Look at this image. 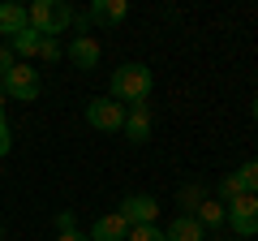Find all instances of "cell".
Instances as JSON below:
<instances>
[{
    "mask_svg": "<svg viewBox=\"0 0 258 241\" xmlns=\"http://www.w3.org/2000/svg\"><path fill=\"white\" fill-rule=\"evenodd\" d=\"M237 181H241V190H245V194L258 198V159H249V164L237 168Z\"/></svg>",
    "mask_w": 258,
    "mask_h": 241,
    "instance_id": "cell-17",
    "label": "cell"
},
{
    "mask_svg": "<svg viewBox=\"0 0 258 241\" xmlns=\"http://www.w3.org/2000/svg\"><path fill=\"white\" fill-rule=\"evenodd\" d=\"M0 237H5V228H0Z\"/></svg>",
    "mask_w": 258,
    "mask_h": 241,
    "instance_id": "cell-27",
    "label": "cell"
},
{
    "mask_svg": "<svg viewBox=\"0 0 258 241\" xmlns=\"http://www.w3.org/2000/svg\"><path fill=\"white\" fill-rule=\"evenodd\" d=\"M120 134H125L134 147H142V142L151 138V103H134V108L125 112V130Z\"/></svg>",
    "mask_w": 258,
    "mask_h": 241,
    "instance_id": "cell-8",
    "label": "cell"
},
{
    "mask_svg": "<svg viewBox=\"0 0 258 241\" xmlns=\"http://www.w3.org/2000/svg\"><path fill=\"white\" fill-rule=\"evenodd\" d=\"M5 99H9V95H5V86H0V116H5Z\"/></svg>",
    "mask_w": 258,
    "mask_h": 241,
    "instance_id": "cell-26",
    "label": "cell"
},
{
    "mask_svg": "<svg viewBox=\"0 0 258 241\" xmlns=\"http://www.w3.org/2000/svg\"><path fill=\"white\" fill-rule=\"evenodd\" d=\"M69 30H78V35H91V18H86V13H74V26Z\"/></svg>",
    "mask_w": 258,
    "mask_h": 241,
    "instance_id": "cell-23",
    "label": "cell"
},
{
    "mask_svg": "<svg viewBox=\"0 0 258 241\" xmlns=\"http://www.w3.org/2000/svg\"><path fill=\"white\" fill-rule=\"evenodd\" d=\"M164 237L168 241H203L207 232H203V224L194 220V215H176V220L164 228Z\"/></svg>",
    "mask_w": 258,
    "mask_h": 241,
    "instance_id": "cell-13",
    "label": "cell"
},
{
    "mask_svg": "<svg viewBox=\"0 0 258 241\" xmlns=\"http://www.w3.org/2000/svg\"><path fill=\"white\" fill-rule=\"evenodd\" d=\"M120 215H125V224L129 228H138V224H155V215H159V203L151 194H129L125 203L116 207Z\"/></svg>",
    "mask_w": 258,
    "mask_h": 241,
    "instance_id": "cell-7",
    "label": "cell"
},
{
    "mask_svg": "<svg viewBox=\"0 0 258 241\" xmlns=\"http://www.w3.org/2000/svg\"><path fill=\"white\" fill-rule=\"evenodd\" d=\"M56 241H91V237H86V232H78V228H74V232H56Z\"/></svg>",
    "mask_w": 258,
    "mask_h": 241,
    "instance_id": "cell-24",
    "label": "cell"
},
{
    "mask_svg": "<svg viewBox=\"0 0 258 241\" xmlns=\"http://www.w3.org/2000/svg\"><path fill=\"white\" fill-rule=\"evenodd\" d=\"M125 103H116L112 95H95V99H86V125L99 134H120L125 130Z\"/></svg>",
    "mask_w": 258,
    "mask_h": 241,
    "instance_id": "cell-3",
    "label": "cell"
},
{
    "mask_svg": "<svg viewBox=\"0 0 258 241\" xmlns=\"http://www.w3.org/2000/svg\"><path fill=\"white\" fill-rule=\"evenodd\" d=\"M78 228V215L74 211H60V215H56V232H74Z\"/></svg>",
    "mask_w": 258,
    "mask_h": 241,
    "instance_id": "cell-20",
    "label": "cell"
},
{
    "mask_svg": "<svg viewBox=\"0 0 258 241\" xmlns=\"http://www.w3.org/2000/svg\"><path fill=\"white\" fill-rule=\"evenodd\" d=\"M249 116L258 120V95H254V99H249Z\"/></svg>",
    "mask_w": 258,
    "mask_h": 241,
    "instance_id": "cell-25",
    "label": "cell"
},
{
    "mask_svg": "<svg viewBox=\"0 0 258 241\" xmlns=\"http://www.w3.org/2000/svg\"><path fill=\"white\" fill-rule=\"evenodd\" d=\"M194 220L203 224V232H207V228H220V224L228 220V211H224V203H215V198H207V203L198 207V211H194Z\"/></svg>",
    "mask_w": 258,
    "mask_h": 241,
    "instance_id": "cell-15",
    "label": "cell"
},
{
    "mask_svg": "<svg viewBox=\"0 0 258 241\" xmlns=\"http://www.w3.org/2000/svg\"><path fill=\"white\" fill-rule=\"evenodd\" d=\"M86 237H91V241H125L129 237V224H125V215H120V211H108V215H99V220L91 224Z\"/></svg>",
    "mask_w": 258,
    "mask_h": 241,
    "instance_id": "cell-10",
    "label": "cell"
},
{
    "mask_svg": "<svg viewBox=\"0 0 258 241\" xmlns=\"http://www.w3.org/2000/svg\"><path fill=\"white\" fill-rule=\"evenodd\" d=\"M60 56H64V43H60V39H43V43H39V61L52 65V61H60Z\"/></svg>",
    "mask_w": 258,
    "mask_h": 241,
    "instance_id": "cell-19",
    "label": "cell"
},
{
    "mask_svg": "<svg viewBox=\"0 0 258 241\" xmlns=\"http://www.w3.org/2000/svg\"><path fill=\"white\" fill-rule=\"evenodd\" d=\"M241 194H245V190H241L237 172H228V176H224V181H220V186H215V203H224V207H228V203H237Z\"/></svg>",
    "mask_w": 258,
    "mask_h": 241,
    "instance_id": "cell-16",
    "label": "cell"
},
{
    "mask_svg": "<svg viewBox=\"0 0 258 241\" xmlns=\"http://www.w3.org/2000/svg\"><path fill=\"white\" fill-rule=\"evenodd\" d=\"M203 241H211V237H203Z\"/></svg>",
    "mask_w": 258,
    "mask_h": 241,
    "instance_id": "cell-28",
    "label": "cell"
},
{
    "mask_svg": "<svg viewBox=\"0 0 258 241\" xmlns=\"http://www.w3.org/2000/svg\"><path fill=\"white\" fill-rule=\"evenodd\" d=\"M203 203H207V190H203V186H194V181H189V186H181V190H176V207H181L176 215H194Z\"/></svg>",
    "mask_w": 258,
    "mask_h": 241,
    "instance_id": "cell-14",
    "label": "cell"
},
{
    "mask_svg": "<svg viewBox=\"0 0 258 241\" xmlns=\"http://www.w3.org/2000/svg\"><path fill=\"white\" fill-rule=\"evenodd\" d=\"M237 241H245V237H237Z\"/></svg>",
    "mask_w": 258,
    "mask_h": 241,
    "instance_id": "cell-29",
    "label": "cell"
},
{
    "mask_svg": "<svg viewBox=\"0 0 258 241\" xmlns=\"http://www.w3.org/2000/svg\"><path fill=\"white\" fill-rule=\"evenodd\" d=\"M224 211H228V220H224V224H228L237 237L254 241V232H258V198L254 194H241L237 203H228Z\"/></svg>",
    "mask_w": 258,
    "mask_h": 241,
    "instance_id": "cell-5",
    "label": "cell"
},
{
    "mask_svg": "<svg viewBox=\"0 0 258 241\" xmlns=\"http://www.w3.org/2000/svg\"><path fill=\"white\" fill-rule=\"evenodd\" d=\"M64 56L74 61V69H95V65H99V56H103V47H99L95 35H74L69 43H64Z\"/></svg>",
    "mask_w": 258,
    "mask_h": 241,
    "instance_id": "cell-6",
    "label": "cell"
},
{
    "mask_svg": "<svg viewBox=\"0 0 258 241\" xmlns=\"http://www.w3.org/2000/svg\"><path fill=\"white\" fill-rule=\"evenodd\" d=\"M13 69V52H9V43H0V86H5V74Z\"/></svg>",
    "mask_w": 258,
    "mask_h": 241,
    "instance_id": "cell-22",
    "label": "cell"
},
{
    "mask_svg": "<svg viewBox=\"0 0 258 241\" xmlns=\"http://www.w3.org/2000/svg\"><path fill=\"white\" fill-rule=\"evenodd\" d=\"M86 18H91V26H116L129 18V0H95Z\"/></svg>",
    "mask_w": 258,
    "mask_h": 241,
    "instance_id": "cell-9",
    "label": "cell"
},
{
    "mask_svg": "<svg viewBox=\"0 0 258 241\" xmlns=\"http://www.w3.org/2000/svg\"><path fill=\"white\" fill-rule=\"evenodd\" d=\"M13 147V134H9V116H0V155H9Z\"/></svg>",
    "mask_w": 258,
    "mask_h": 241,
    "instance_id": "cell-21",
    "label": "cell"
},
{
    "mask_svg": "<svg viewBox=\"0 0 258 241\" xmlns=\"http://www.w3.org/2000/svg\"><path fill=\"white\" fill-rule=\"evenodd\" d=\"M5 95L9 99H22V103H35L43 95V78L30 61H13V69L5 74Z\"/></svg>",
    "mask_w": 258,
    "mask_h": 241,
    "instance_id": "cell-4",
    "label": "cell"
},
{
    "mask_svg": "<svg viewBox=\"0 0 258 241\" xmlns=\"http://www.w3.org/2000/svg\"><path fill=\"white\" fill-rule=\"evenodd\" d=\"M30 26V13H26V5H13V0H5L0 5V35H18V30H26Z\"/></svg>",
    "mask_w": 258,
    "mask_h": 241,
    "instance_id": "cell-12",
    "label": "cell"
},
{
    "mask_svg": "<svg viewBox=\"0 0 258 241\" xmlns=\"http://www.w3.org/2000/svg\"><path fill=\"white\" fill-rule=\"evenodd\" d=\"M39 43H43V35H39L35 26H26V30H18V35L9 39V52H13V61H35Z\"/></svg>",
    "mask_w": 258,
    "mask_h": 241,
    "instance_id": "cell-11",
    "label": "cell"
},
{
    "mask_svg": "<svg viewBox=\"0 0 258 241\" xmlns=\"http://www.w3.org/2000/svg\"><path fill=\"white\" fill-rule=\"evenodd\" d=\"M125 241H168L164 228H155V224H138V228H129Z\"/></svg>",
    "mask_w": 258,
    "mask_h": 241,
    "instance_id": "cell-18",
    "label": "cell"
},
{
    "mask_svg": "<svg viewBox=\"0 0 258 241\" xmlns=\"http://www.w3.org/2000/svg\"><path fill=\"white\" fill-rule=\"evenodd\" d=\"M26 13H30V26L43 39H60L64 30L74 26V9H69L64 0H35Z\"/></svg>",
    "mask_w": 258,
    "mask_h": 241,
    "instance_id": "cell-2",
    "label": "cell"
},
{
    "mask_svg": "<svg viewBox=\"0 0 258 241\" xmlns=\"http://www.w3.org/2000/svg\"><path fill=\"white\" fill-rule=\"evenodd\" d=\"M151 86H155V74H151L142 61H125L120 69H112V99L134 108V103L151 99Z\"/></svg>",
    "mask_w": 258,
    "mask_h": 241,
    "instance_id": "cell-1",
    "label": "cell"
}]
</instances>
